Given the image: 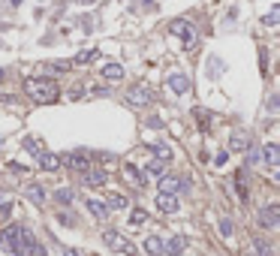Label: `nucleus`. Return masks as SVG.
<instances>
[{
	"label": "nucleus",
	"mask_w": 280,
	"mask_h": 256,
	"mask_svg": "<svg viewBox=\"0 0 280 256\" xmlns=\"http://www.w3.org/2000/svg\"><path fill=\"white\" fill-rule=\"evenodd\" d=\"M55 199H58L61 205H69V202H72V190H69V187H58V190H55Z\"/></svg>",
	"instance_id": "b1692460"
},
{
	"label": "nucleus",
	"mask_w": 280,
	"mask_h": 256,
	"mask_svg": "<svg viewBox=\"0 0 280 256\" xmlns=\"http://www.w3.org/2000/svg\"><path fill=\"white\" fill-rule=\"evenodd\" d=\"M226 157H229V154H226V151H220L217 157H214V163H217V166H223V163H226Z\"/></svg>",
	"instance_id": "c9c22d12"
},
{
	"label": "nucleus",
	"mask_w": 280,
	"mask_h": 256,
	"mask_svg": "<svg viewBox=\"0 0 280 256\" xmlns=\"http://www.w3.org/2000/svg\"><path fill=\"white\" fill-rule=\"evenodd\" d=\"M277 106H280L277 94H271V99H268V109H271V112H277Z\"/></svg>",
	"instance_id": "f704fd0d"
},
{
	"label": "nucleus",
	"mask_w": 280,
	"mask_h": 256,
	"mask_svg": "<svg viewBox=\"0 0 280 256\" xmlns=\"http://www.w3.org/2000/svg\"><path fill=\"white\" fill-rule=\"evenodd\" d=\"M148 148H151V154H154L157 160H163V163H169V157H172V151H169L166 142H151Z\"/></svg>",
	"instance_id": "f3484780"
},
{
	"label": "nucleus",
	"mask_w": 280,
	"mask_h": 256,
	"mask_svg": "<svg viewBox=\"0 0 280 256\" xmlns=\"http://www.w3.org/2000/svg\"><path fill=\"white\" fill-rule=\"evenodd\" d=\"M126 220H130V226H142L145 220H148V214H145L142 208H136V211H130V217H126Z\"/></svg>",
	"instance_id": "5701e85b"
},
{
	"label": "nucleus",
	"mask_w": 280,
	"mask_h": 256,
	"mask_svg": "<svg viewBox=\"0 0 280 256\" xmlns=\"http://www.w3.org/2000/svg\"><path fill=\"white\" fill-rule=\"evenodd\" d=\"M262 160L268 163V166H277V163H280V148L274 145V142H268V145H265V151H262Z\"/></svg>",
	"instance_id": "a211bd4d"
},
{
	"label": "nucleus",
	"mask_w": 280,
	"mask_h": 256,
	"mask_svg": "<svg viewBox=\"0 0 280 256\" xmlns=\"http://www.w3.org/2000/svg\"><path fill=\"white\" fill-rule=\"evenodd\" d=\"M3 75H6V72H3V69H0V82H3Z\"/></svg>",
	"instance_id": "58836bf2"
},
{
	"label": "nucleus",
	"mask_w": 280,
	"mask_h": 256,
	"mask_svg": "<svg viewBox=\"0 0 280 256\" xmlns=\"http://www.w3.org/2000/svg\"><path fill=\"white\" fill-rule=\"evenodd\" d=\"M232 232H235L232 220H229V217H220V235H223V238H232Z\"/></svg>",
	"instance_id": "bb28decb"
},
{
	"label": "nucleus",
	"mask_w": 280,
	"mask_h": 256,
	"mask_svg": "<svg viewBox=\"0 0 280 256\" xmlns=\"http://www.w3.org/2000/svg\"><path fill=\"white\" fill-rule=\"evenodd\" d=\"M178 190L187 193V190H190V181H184V178H172V175H163V178H160V193L175 196Z\"/></svg>",
	"instance_id": "423d86ee"
},
{
	"label": "nucleus",
	"mask_w": 280,
	"mask_h": 256,
	"mask_svg": "<svg viewBox=\"0 0 280 256\" xmlns=\"http://www.w3.org/2000/svg\"><path fill=\"white\" fill-rule=\"evenodd\" d=\"M187 250V238L184 235H175L172 241H166V256H181Z\"/></svg>",
	"instance_id": "4468645a"
},
{
	"label": "nucleus",
	"mask_w": 280,
	"mask_h": 256,
	"mask_svg": "<svg viewBox=\"0 0 280 256\" xmlns=\"http://www.w3.org/2000/svg\"><path fill=\"white\" fill-rule=\"evenodd\" d=\"M229 148H232V151H247L250 148V133H232Z\"/></svg>",
	"instance_id": "2eb2a0df"
},
{
	"label": "nucleus",
	"mask_w": 280,
	"mask_h": 256,
	"mask_svg": "<svg viewBox=\"0 0 280 256\" xmlns=\"http://www.w3.org/2000/svg\"><path fill=\"white\" fill-rule=\"evenodd\" d=\"M277 9H271V12H268V15H265V18H262V24H268V28H274V24H277Z\"/></svg>",
	"instance_id": "7c9ffc66"
},
{
	"label": "nucleus",
	"mask_w": 280,
	"mask_h": 256,
	"mask_svg": "<svg viewBox=\"0 0 280 256\" xmlns=\"http://www.w3.org/2000/svg\"><path fill=\"white\" fill-rule=\"evenodd\" d=\"M96 55H99L96 48H88V52H79V55H75V64H91V61L96 58Z\"/></svg>",
	"instance_id": "a878e982"
},
{
	"label": "nucleus",
	"mask_w": 280,
	"mask_h": 256,
	"mask_svg": "<svg viewBox=\"0 0 280 256\" xmlns=\"http://www.w3.org/2000/svg\"><path fill=\"white\" fill-rule=\"evenodd\" d=\"M169 88H172L178 96H184L187 91H190V79H187V72H172V75H169Z\"/></svg>",
	"instance_id": "1a4fd4ad"
},
{
	"label": "nucleus",
	"mask_w": 280,
	"mask_h": 256,
	"mask_svg": "<svg viewBox=\"0 0 280 256\" xmlns=\"http://www.w3.org/2000/svg\"><path fill=\"white\" fill-rule=\"evenodd\" d=\"M157 96L151 88H145V85H136V88H130V94H126V103L130 106H136V109H142V106H151Z\"/></svg>",
	"instance_id": "39448f33"
},
{
	"label": "nucleus",
	"mask_w": 280,
	"mask_h": 256,
	"mask_svg": "<svg viewBox=\"0 0 280 256\" xmlns=\"http://www.w3.org/2000/svg\"><path fill=\"white\" fill-rule=\"evenodd\" d=\"M154 205H157L160 214H175V211L181 208V205H178V196H169V193H157Z\"/></svg>",
	"instance_id": "6e6552de"
},
{
	"label": "nucleus",
	"mask_w": 280,
	"mask_h": 256,
	"mask_svg": "<svg viewBox=\"0 0 280 256\" xmlns=\"http://www.w3.org/2000/svg\"><path fill=\"white\" fill-rule=\"evenodd\" d=\"M61 256H82V253H79V250H72V247H63Z\"/></svg>",
	"instance_id": "e433bc0d"
},
{
	"label": "nucleus",
	"mask_w": 280,
	"mask_h": 256,
	"mask_svg": "<svg viewBox=\"0 0 280 256\" xmlns=\"http://www.w3.org/2000/svg\"><path fill=\"white\" fill-rule=\"evenodd\" d=\"M88 211H91L96 220H106V217H109V208H106V202H96V199H88Z\"/></svg>",
	"instance_id": "6ab92c4d"
},
{
	"label": "nucleus",
	"mask_w": 280,
	"mask_h": 256,
	"mask_svg": "<svg viewBox=\"0 0 280 256\" xmlns=\"http://www.w3.org/2000/svg\"><path fill=\"white\" fill-rule=\"evenodd\" d=\"M277 223H280V208L277 205H265L259 211V226L262 229H277Z\"/></svg>",
	"instance_id": "0eeeda50"
},
{
	"label": "nucleus",
	"mask_w": 280,
	"mask_h": 256,
	"mask_svg": "<svg viewBox=\"0 0 280 256\" xmlns=\"http://www.w3.org/2000/svg\"><path fill=\"white\" fill-rule=\"evenodd\" d=\"M148 127L151 130H163V118H157V115L154 118H148Z\"/></svg>",
	"instance_id": "72a5a7b5"
},
{
	"label": "nucleus",
	"mask_w": 280,
	"mask_h": 256,
	"mask_svg": "<svg viewBox=\"0 0 280 256\" xmlns=\"http://www.w3.org/2000/svg\"><path fill=\"white\" fill-rule=\"evenodd\" d=\"M21 232H24V226H6V229L0 232V244L15 256H18V250H21Z\"/></svg>",
	"instance_id": "20e7f679"
},
{
	"label": "nucleus",
	"mask_w": 280,
	"mask_h": 256,
	"mask_svg": "<svg viewBox=\"0 0 280 256\" xmlns=\"http://www.w3.org/2000/svg\"><path fill=\"white\" fill-rule=\"evenodd\" d=\"M69 61H52V64H48V69H58V72H66V69H69Z\"/></svg>",
	"instance_id": "c756f323"
},
{
	"label": "nucleus",
	"mask_w": 280,
	"mask_h": 256,
	"mask_svg": "<svg viewBox=\"0 0 280 256\" xmlns=\"http://www.w3.org/2000/svg\"><path fill=\"white\" fill-rule=\"evenodd\" d=\"M91 91H93L96 96H109V88H91Z\"/></svg>",
	"instance_id": "4c0bfd02"
},
{
	"label": "nucleus",
	"mask_w": 280,
	"mask_h": 256,
	"mask_svg": "<svg viewBox=\"0 0 280 256\" xmlns=\"http://www.w3.org/2000/svg\"><path fill=\"white\" fill-rule=\"evenodd\" d=\"M88 163H91V154H88L85 148L69 151V154H63V157H61V166H69L72 172H88V169H91Z\"/></svg>",
	"instance_id": "7ed1b4c3"
},
{
	"label": "nucleus",
	"mask_w": 280,
	"mask_h": 256,
	"mask_svg": "<svg viewBox=\"0 0 280 256\" xmlns=\"http://www.w3.org/2000/svg\"><path fill=\"white\" fill-rule=\"evenodd\" d=\"M145 250H148V256H163L166 253V241L160 235H148L145 238Z\"/></svg>",
	"instance_id": "ddd939ff"
},
{
	"label": "nucleus",
	"mask_w": 280,
	"mask_h": 256,
	"mask_svg": "<svg viewBox=\"0 0 280 256\" xmlns=\"http://www.w3.org/2000/svg\"><path fill=\"white\" fill-rule=\"evenodd\" d=\"M106 181H109V172L106 169H88L85 172V184L88 187H103Z\"/></svg>",
	"instance_id": "9b49d317"
},
{
	"label": "nucleus",
	"mask_w": 280,
	"mask_h": 256,
	"mask_svg": "<svg viewBox=\"0 0 280 256\" xmlns=\"http://www.w3.org/2000/svg\"><path fill=\"white\" fill-rule=\"evenodd\" d=\"M166 169H169V166H166L163 160H151V163H148V172L157 175V178H163V175H166Z\"/></svg>",
	"instance_id": "412c9836"
},
{
	"label": "nucleus",
	"mask_w": 280,
	"mask_h": 256,
	"mask_svg": "<svg viewBox=\"0 0 280 256\" xmlns=\"http://www.w3.org/2000/svg\"><path fill=\"white\" fill-rule=\"evenodd\" d=\"M256 250H259V256H271V247L265 241H256Z\"/></svg>",
	"instance_id": "2f4dec72"
},
{
	"label": "nucleus",
	"mask_w": 280,
	"mask_h": 256,
	"mask_svg": "<svg viewBox=\"0 0 280 256\" xmlns=\"http://www.w3.org/2000/svg\"><path fill=\"white\" fill-rule=\"evenodd\" d=\"M126 178H130V181H136V187H142V184H145V175H142L136 166H126Z\"/></svg>",
	"instance_id": "393cba45"
},
{
	"label": "nucleus",
	"mask_w": 280,
	"mask_h": 256,
	"mask_svg": "<svg viewBox=\"0 0 280 256\" xmlns=\"http://www.w3.org/2000/svg\"><path fill=\"white\" fill-rule=\"evenodd\" d=\"M24 91L36 99V103H55L58 99V82H52V79H24Z\"/></svg>",
	"instance_id": "f257e3e1"
},
{
	"label": "nucleus",
	"mask_w": 280,
	"mask_h": 256,
	"mask_svg": "<svg viewBox=\"0 0 280 256\" xmlns=\"http://www.w3.org/2000/svg\"><path fill=\"white\" fill-rule=\"evenodd\" d=\"M24 148H28V151H31L33 157H39V154H42V142H39V139H28V142H24Z\"/></svg>",
	"instance_id": "c85d7f7f"
},
{
	"label": "nucleus",
	"mask_w": 280,
	"mask_h": 256,
	"mask_svg": "<svg viewBox=\"0 0 280 256\" xmlns=\"http://www.w3.org/2000/svg\"><path fill=\"white\" fill-rule=\"evenodd\" d=\"M169 31L175 33V36H181L187 45H193V28H190V21L178 18V21H172V28H169Z\"/></svg>",
	"instance_id": "9d476101"
},
{
	"label": "nucleus",
	"mask_w": 280,
	"mask_h": 256,
	"mask_svg": "<svg viewBox=\"0 0 280 256\" xmlns=\"http://www.w3.org/2000/svg\"><path fill=\"white\" fill-rule=\"evenodd\" d=\"M103 79H109V82H121V79H124V66L121 64H106L103 66Z\"/></svg>",
	"instance_id": "dca6fc26"
},
{
	"label": "nucleus",
	"mask_w": 280,
	"mask_h": 256,
	"mask_svg": "<svg viewBox=\"0 0 280 256\" xmlns=\"http://www.w3.org/2000/svg\"><path fill=\"white\" fill-rule=\"evenodd\" d=\"M58 220H61V223H66V226H72V223H75V220H72V214H69V211H61V214H58Z\"/></svg>",
	"instance_id": "473e14b6"
},
{
	"label": "nucleus",
	"mask_w": 280,
	"mask_h": 256,
	"mask_svg": "<svg viewBox=\"0 0 280 256\" xmlns=\"http://www.w3.org/2000/svg\"><path fill=\"white\" fill-rule=\"evenodd\" d=\"M103 241H106L112 250H121V253H126V256H136V244H130L118 229H106V232H103Z\"/></svg>",
	"instance_id": "f03ea898"
},
{
	"label": "nucleus",
	"mask_w": 280,
	"mask_h": 256,
	"mask_svg": "<svg viewBox=\"0 0 280 256\" xmlns=\"http://www.w3.org/2000/svg\"><path fill=\"white\" fill-rule=\"evenodd\" d=\"M106 208H109V211H121V208H126V199L124 196H109Z\"/></svg>",
	"instance_id": "4be33fe9"
},
{
	"label": "nucleus",
	"mask_w": 280,
	"mask_h": 256,
	"mask_svg": "<svg viewBox=\"0 0 280 256\" xmlns=\"http://www.w3.org/2000/svg\"><path fill=\"white\" fill-rule=\"evenodd\" d=\"M28 199H31L33 205H42L45 202V190L39 184H28Z\"/></svg>",
	"instance_id": "aec40b11"
},
{
	"label": "nucleus",
	"mask_w": 280,
	"mask_h": 256,
	"mask_svg": "<svg viewBox=\"0 0 280 256\" xmlns=\"http://www.w3.org/2000/svg\"><path fill=\"white\" fill-rule=\"evenodd\" d=\"M36 160H39V169H45V172H58V169H61V154H48V151H42Z\"/></svg>",
	"instance_id": "f8f14e48"
},
{
	"label": "nucleus",
	"mask_w": 280,
	"mask_h": 256,
	"mask_svg": "<svg viewBox=\"0 0 280 256\" xmlns=\"http://www.w3.org/2000/svg\"><path fill=\"white\" fill-rule=\"evenodd\" d=\"M262 163V151L259 148H247V169L250 166H259Z\"/></svg>",
	"instance_id": "cd10ccee"
}]
</instances>
